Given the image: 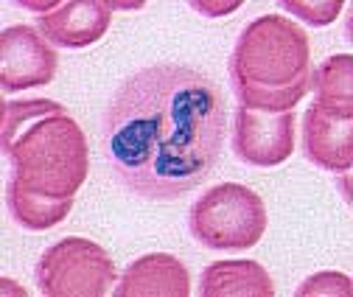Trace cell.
<instances>
[{
	"instance_id": "cell-6",
	"label": "cell",
	"mask_w": 353,
	"mask_h": 297,
	"mask_svg": "<svg viewBox=\"0 0 353 297\" xmlns=\"http://www.w3.org/2000/svg\"><path fill=\"white\" fill-rule=\"evenodd\" d=\"M294 110L267 112V110H247L239 104L233 115V154L236 160L272 168L292 157L294 152Z\"/></svg>"
},
{
	"instance_id": "cell-13",
	"label": "cell",
	"mask_w": 353,
	"mask_h": 297,
	"mask_svg": "<svg viewBox=\"0 0 353 297\" xmlns=\"http://www.w3.org/2000/svg\"><path fill=\"white\" fill-rule=\"evenodd\" d=\"M283 6V12H289V14H297L300 20H305V23H312V25H328V23H334L336 20V14H339V9H342V3L339 0H328V3H281Z\"/></svg>"
},
{
	"instance_id": "cell-3",
	"label": "cell",
	"mask_w": 353,
	"mask_h": 297,
	"mask_svg": "<svg viewBox=\"0 0 353 297\" xmlns=\"http://www.w3.org/2000/svg\"><path fill=\"white\" fill-rule=\"evenodd\" d=\"M228 76L241 107L294 110L312 88V48L305 31L283 14L252 20L230 54Z\"/></svg>"
},
{
	"instance_id": "cell-14",
	"label": "cell",
	"mask_w": 353,
	"mask_h": 297,
	"mask_svg": "<svg viewBox=\"0 0 353 297\" xmlns=\"http://www.w3.org/2000/svg\"><path fill=\"white\" fill-rule=\"evenodd\" d=\"M300 297L305 294H350V278L339 272H317L312 278H305V283L297 289Z\"/></svg>"
},
{
	"instance_id": "cell-12",
	"label": "cell",
	"mask_w": 353,
	"mask_h": 297,
	"mask_svg": "<svg viewBox=\"0 0 353 297\" xmlns=\"http://www.w3.org/2000/svg\"><path fill=\"white\" fill-rule=\"evenodd\" d=\"M312 88L317 93V104L328 107H353L350 96V57H328L314 73H312Z\"/></svg>"
},
{
	"instance_id": "cell-16",
	"label": "cell",
	"mask_w": 353,
	"mask_h": 297,
	"mask_svg": "<svg viewBox=\"0 0 353 297\" xmlns=\"http://www.w3.org/2000/svg\"><path fill=\"white\" fill-rule=\"evenodd\" d=\"M347 180H350V172H345V174H342V196H345V202H350V188H347Z\"/></svg>"
},
{
	"instance_id": "cell-8",
	"label": "cell",
	"mask_w": 353,
	"mask_h": 297,
	"mask_svg": "<svg viewBox=\"0 0 353 297\" xmlns=\"http://www.w3.org/2000/svg\"><path fill=\"white\" fill-rule=\"evenodd\" d=\"M303 152L305 160L314 163L325 172L345 174L353 163V143H350V126H353V107H328L312 104V110L303 118Z\"/></svg>"
},
{
	"instance_id": "cell-11",
	"label": "cell",
	"mask_w": 353,
	"mask_h": 297,
	"mask_svg": "<svg viewBox=\"0 0 353 297\" xmlns=\"http://www.w3.org/2000/svg\"><path fill=\"white\" fill-rule=\"evenodd\" d=\"M202 297H272L275 283L258 261H216L199 278Z\"/></svg>"
},
{
	"instance_id": "cell-2",
	"label": "cell",
	"mask_w": 353,
	"mask_h": 297,
	"mask_svg": "<svg viewBox=\"0 0 353 297\" xmlns=\"http://www.w3.org/2000/svg\"><path fill=\"white\" fill-rule=\"evenodd\" d=\"M6 154L14 160V180L6 188L14 222L28 230L62 222L87 174V146L79 126L57 112L54 121L23 132L17 146H6Z\"/></svg>"
},
{
	"instance_id": "cell-5",
	"label": "cell",
	"mask_w": 353,
	"mask_h": 297,
	"mask_svg": "<svg viewBox=\"0 0 353 297\" xmlns=\"http://www.w3.org/2000/svg\"><path fill=\"white\" fill-rule=\"evenodd\" d=\"M110 283H115L110 252L79 236L46 249L37 264V286L48 297H101Z\"/></svg>"
},
{
	"instance_id": "cell-17",
	"label": "cell",
	"mask_w": 353,
	"mask_h": 297,
	"mask_svg": "<svg viewBox=\"0 0 353 297\" xmlns=\"http://www.w3.org/2000/svg\"><path fill=\"white\" fill-rule=\"evenodd\" d=\"M143 3H112L110 9H141Z\"/></svg>"
},
{
	"instance_id": "cell-15",
	"label": "cell",
	"mask_w": 353,
	"mask_h": 297,
	"mask_svg": "<svg viewBox=\"0 0 353 297\" xmlns=\"http://www.w3.org/2000/svg\"><path fill=\"white\" fill-rule=\"evenodd\" d=\"M241 3H191L194 12L199 14H208V17H225L230 12H236Z\"/></svg>"
},
{
	"instance_id": "cell-10",
	"label": "cell",
	"mask_w": 353,
	"mask_h": 297,
	"mask_svg": "<svg viewBox=\"0 0 353 297\" xmlns=\"http://www.w3.org/2000/svg\"><path fill=\"white\" fill-rule=\"evenodd\" d=\"M118 297H152V294H168V297H188L191 294V278L180 258L165 256V252H149L141 256L135 264L121 275V283L115 286Z\"/></svg>"
},
{
	"instance_id": "cell-7",
	"label": "cell",
	"mask_w": 353,
	"mask_h": 297,
	"mask_svg": "<svg viewBox=\"0 0 353 297\" xmlns=\"http://www.w3.org/2000/svg\"><path fill=\"white\" fill-rule=\"evenodd\" d=\"M0 81L3 93H17L51 84L57 73V51L34 25H12L0 37Z\"/></svg>"
},
{
	"instance_id": "cell-1",
	"label": "cell",
	"mask_w": 353,
	"mask_h": 297,
	"mask_svg": "<svg viewBox=\"0 0 353 297\" xmlns=\"http://www.w3.org/2000/svg\"><path fill=\"white\" fill-rule=\"evenodd\" d=\"M228 107L199 68L154 62L126 76L101 112V149L115 180L138 199L174 202L222 160Z\"/></svg>"
},
{
	"instance_id": "cell-9",
	"label": "cell",
	"mask_w": 353,
	"mask_h": 297,
	"mask_svg": "<svg viewBox=\"0 0 353 297\" xmlns=\"http://www.w3.org/2000/svg\"><path fill=\"white\" fill-rule=\"evenodd\" d=\"M110 17H112L110 3L70 0V3H59L48 14H42L37 23H39V34L48 42H54L59 48L79 51L87 45H96V42L107 34Z\"/></svg>"
},
{
	"instance_id": "cell-4",
	"label": "cell",
	"mask_w": 353,
	"mask_h": 297,
	"mask_svg": "<svg viewBox=\"0 0 353 297\" xmlns=\"http://www.w3.org/2000/svg\"><path fill=\"white\" fill-rule=\"evenodd\" d=\"M270 216L263 199L241 183H219L208 188L188 214L191 236L219 252H244L267 233Z\"/></svg>"
}]
</instances>
